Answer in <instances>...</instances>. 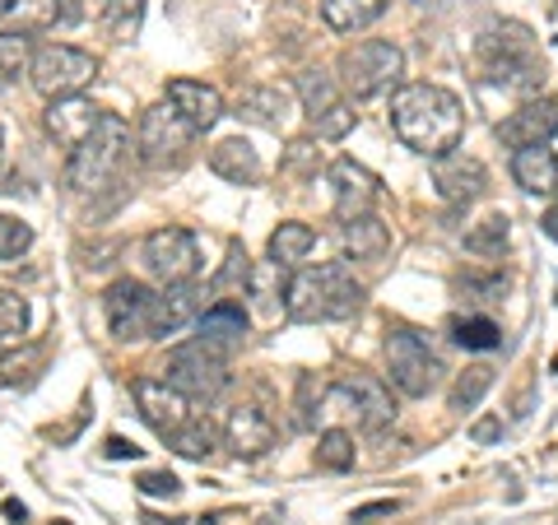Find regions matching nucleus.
Segmentation results:
<instances>
[{
	"label": "nucleus",
	"instance_id": "11",
	"mask_svg": "<svg viewBox=\"0 0 558 525\" xmlns=\"http://www.w3.org/2000/svg\"><path fill=\"white\" fill-rule=\"evenodd\" d=\"M102 312L117 340H154V293L140 279H117L102 293Z\"/></svg>",
	"mask_w": 558,
	"mask_h": 525
},
{
	"label": "nucleus",
	"instance_id": "37",
	"mask_svg": "<svg viewBox=\"0 0 558 525\" xmlns=\"http://www.w3.org/2000/svg\"><path fill=\"white\" fill-rule=\"evenodd\" d=\"M28 330V297L14 289H0V340H14Z\"/></svg>",
	"mask_w": 558,
	"mask_h": 525
},
{
	"label": "nucleus",
	"instance_id": "30",
	"mask_svg": "<svg viewBox=\"0 0 558 525\" xmlns=\"http://www.w3.org/2000/svg\"><path fill=\"white\" fill-rule=\"evenodd\" d=\"M293 89H299V102H303V112H307L312 121H317L322 112H330V108H336V102H340L336 80H330V75H322V70H303Z\"/></svg>",
	"mask_w": 558,
	"mask_h": 525
},
{
	"label": "nucleus",
	"instance_id": "51",
	"mask_svg": "<svg viewBox=\"0 0 558 525\" xmlns=\"http://www.w3.org/2000/svg\"><path fill=\"white\" fill-rule=\"evenodd\" d=\"M0 145H5V131H0Z\"/></svg>",
	"mask_w": 558,
	"mask_h": 525
},
{
	"label": "nucleus",
	"instance_id": "48",
	"mask_svg": "<svg viewBox=\"0 0 558 525\" xmlns=\"http://www.w3.org/2000/svg\"><path fill=\"white\" fill-rule=\"evenodd\" d=\"M5 516H10L14 525H24V521H28V512H24V502H14V498H5Z\"/></svg>",
	"mask_w": 558,
	"mask_h": 525
},
{
	"label": "nucleus",
	"instance_id": "20",
	"mask_svg": "<svg viewBox=\"0 0 558 525\" xmlns=\"http://www.w3.org/2000/svg\"><path fill=\"white\" fill-rule=\"evenodd\" d=\"M242 335H247V312H242V303H233V297H219L215 307H205L196 317V340L223 349V354H229L233 344H242Z\"/></svg>",
	"mask_w": 558,
	"mask_h": 525
},
{
	"label": "nucleus",
	"instance_id": "33",
	"mask_svg": "<svg viewBox=\"0 0 558 525\" xmlns=\"http://www.w3.org/2000/svg\"><path fill=\"white\" fill-rule=\"evenodd\" d=\"M317 465L322 469H336V475L354 469V437H349L344 428H326L317 437Z\"/></svg>",
	"mask_w": 558,
	"mask_h": 525
},
{
	"label": "nucleus",
	"instance_id": "15",
	"mask_svg": "<svg viewBox=\"0 0 558 525\" xmlns=\"http://www.w3.org/2000/svg\"><path fill=\"white\" fill-rule=\"evenodd\" d=\"M98 121H102V108H94V102L84 98V94L51 98L47 112H43V126H47V135L57 139L61 149H80L84 139L98 131Z\"/></svg>",
	"mask_w": 558,
	"mask_h": 525
},
{
	"label": "nucleus",
	"instance_id": "7",
	"mask_svg": "<svg viewBox=\"0 0 558 525\" xmlns=\"http://www.w3.org/2000/svg\"><path fill=\"white\" fill-rule=\"evenodd\" d=\"M387 377L400 395L424 400L428 391H438L442 381V358L428 349V340L418 330H391L387 335Z\"/></svg>",
	"mask_w": 558,
	"mask_h": 525
},
{
	"label": "nucleus",
	"instance_id": "18",
	"mask_svg": "<svg viewBox=\"0 0 558 525\" xmlns=\"http://www.w3.org/2000/svg\"><path fill=\"white\" fill-rule=\"evenodd\" d=\"M275 424L266 414H260L256 405H238L229 414V424H223V447L233 451L238 461H256V456H266V451L275 447Z\"/></svg>",
	"mask_w": 558,
	"mask_h": 525
},
{
	"label": "nucleus",
	"instance_id": "35",
	"mask_svg": "<svg viewBox=\"0 0 558 525\" xmlns=\"http://www.w3.org/2000/svg\"><path fill=\"white\" fill-rule=\"evenodd\" d=\"M451 335H457L461 349H475V354H488V349L502 344V330L488 321V317H461V321H451Z\"/></svg>",
	"mask_w": 558,
	"mask_h": 525
},
{
	"label": "nucleus",
	"instance_id": "19",
	"mask_svg": "<svg viewBox=\"0 0 558 525\" xmlns=\"http://www.w3.org/2000/svg\"><path fill=\"white\" fill-rule=\"evenodd\" d=\"M168 102L178 108L196 131H209L215 121L223 117V94L215 84H201V80H172L168 84Z\"/></svg>",
	"mask_w": 558,
	"mask_h": 525
},
{
	"label": "nucleus",
	"instance_id": "10",
	"mask_svg": "<svg viewBox=\"0 0 558 525\" xmlns=\"http://www.w3.org/2000/svg\"><path fill=\"white\" fill-rule=\"evenodd\" d=\"M201 131L191 126V121L172 108V102H154V108H145V117H140V159H145V168H178L186 159L191 139H196Z\"/></svg>",
	"mask_w": 558,
	"mask_h": 525
},
{
	"label": "nucleus",
	"instance_id": "46",
	"mask_svg": "<svg viewBox=\"0 0 558 525\" xmlns=\"http://www.w3.org/2000/svg\"><path fill=\"white\" fill-rule=\"evenodd\" d=\"M539 229H545V233H549V237L558 242V200H554V205L545 209V219H539Z\"/></svg>",
	"mask_w": 558,
	"mask_h": 525
},
{
	"label": "nucleus",
	"instance_id": "38",
	"mask_svg": "<svg viewBox=\"0 0 558 525\" xmlns=\"http://www.w3.org/2000/svg\"><path fill=\"white\" fill-rule=\"evenodd\" d=\"M33 247V229L14 215H0V260H20Z\"/></svg>",
	"mask_w": 558,
	"mask_h": 525
},
{
	"label": "nucleus",
	"instance_id": "50",
	"mask_svg": "<svg viewBox=\"0 0 558 525\" xmlns=\"http://www.w3.org/2000/svg\"><path fill=\"white\" fill-rule=\"evenodd\" d=\"M51 525H70V521H51Z\"/></svg>",
	"mask_w": 558,
	"mask_h": 525
},
{
	"label": "nucleus",
	"instance_id": "43",
	"mask_svg": "<svg viewBox=\"0 0 558 525\" xmlns=\"http://www.w3.org/2000/svg\"><path fill=\"white\" fill-rule=\"evenodd\" d=\"M391 512H400V502H373V506H359V512H354V525H373L377 516H391Z\"/></svg>",
	"mask_w": 558,
	"mask_h": 525
},
{
	"label": "nucleus",
	"instance_id": "32",
	"mask_svg": "<svg viewBox=\"0 0 558 525\" xmlns=\"http://www.w3.org/2000/svg\"><path fill=\"white\" fill-rule=\"evenodd\" d=\"M168 442H172V451H178V456H186V461H205L209 451H215V424L196 414L182 432H172Z\"/></svg>",
	"mask_w": 558,
	"mask_h": 525
},
{
	"label": "nucleus",
	"instance_id": "1",
	"mask_svg": "<svg viewBox=\"0 0 558 525\" xmlns=\"http://www.w3.org/2000/svg\"><path fill=\"white\" fill-rule=\"evenodd\" d=\"M391 131L405 149L424 154V159H442L465 135L461 98L442 84H400L391 98Z\"/></svg>",
	"mask_w": 558,
	"mask_h": 525
},
{
	"label": "nucleus",
	"instance_id": "17",
	"mask_svg": "<svg viewBox=\"0 0 558 525\" xmlns=\"http://www.w3.org/2000/svg\"><path fill=\"white\" fill-rule=\"evenodd\" d=\"M433 186H438V196L451 200V205H470L488 186V168L475 159V154H442L438 168H433Z\"/></svg>",
	"mask_w": 558,
	"mask_h": 525
},
{
	"label": "nucleus",
	"instance_id": "4",
	"mask_svg": "<svg viewBox=\"0 0 558 525\" xmlns=\"http://www.w3.org/2000/svg\"><path fill=\"white\" fill-rule=\"evenodd\" d=\"M484 70L494 84H508V89H539L545 84V65L535 57V42L521 24H498L484 33L480 42Z\"/></svg>",
	"mask_w": 558,
	"mask_h": 525
},
{
	"label": "nucleus",
	"instance_id": "42",
	"mask_svg": "<svg viewBox=\"0 0 558 525\" xmlns=\"http://www.w3.org/2000/svg\"><path fill=\"white\" fill-rule=\"evenodd\" d=\"M135 488H140L145 498H178V493H182L178 475H168V469H145V475L135 479Z\"/></svg>",
	"mask_w": 558,
	"mask_h": 525
},
{
	"label": "nucleus",
	"instance_id": "44",
	"mask_svg": "<svg viewBox=\"0 0 558 525\" xmlns=\"http://www.w3.org/2000/svg\"><path fill=\"white\" fill-rule=\"evenodd\" d=\"M102 451H108L112 461H135V456H140V447L126 442V437H108V447H102Z\"/></svg>",
	"mask_w": 558,
	"mask_h": 525
},
{
	"label": "nucleus",
	"instance_id": "23",
	"mask_svg": "<svg viewBox=\"0 0 558 525\" xmlns=\"http://www.w3.org/2000/svg\"><path fill=\"white\" fill-rule=\"evenodd\" d=\"M512 182L531 196H549L558 191V154L549 145H531L512 154Z\"/></svg>",
	"mask_w": 558,
	"mask_h": 525
},
{
	"label": "nucleus",
	"instance_id": "25",
	"mask_svg": "<svg viewBox=\"0 0 558 525\" xmlns=\"http://www.w3.org/2000/svg\"><path fill=\"white\" fill-rule=\"evenodd\" d=\"M340 247H344L349 260H381L391 247V233L377 215H363V219L340 223Z\"/></svg>",
	"mask_w": 558,
	"mask_h": 525
},
{
	"label": "nucleus",
	"instance_id": "49",
	"mask_svg": "<svg viewBox=\"0 0 558 525\" xmlns=\"http://www.w3.org/2000/svg\"><path fill=\"white\" fill-rule=\"evenodd\" d=\"M149 525H159V516H145ZM168 525H191V521H168Z\"/></svg>",
	"mask_w": 558,
	"mask_h": 525
},
{
	"label": "nucleus",
	"instance_id": "34",
	"mask_svg": "<svg viewBox=\"0 0 558 525\" xmlns=\"http://www.w3.org/2000/svg\"><path fill=\"white\" fill-rule=\"evenodd\" d=\"M488 387H494V367L488 363L465 367V373L457 377V387H451V410H475Z\"/></svg>",
	"mask_w": 558,
	"mask_h": 525
},
{
	"label": "nucleus",
	"instance_id": "3",
	"mask_svg": "<svg viewBox=\"0 0 558 525\" xmlns=\"http://www.w3.org/2000/svg\"><path fill=\"white\" fill-rule=\"evenodd\" d=\"M126 154H131V126L117 112H102L98 131L84 139L80 149H70L65 186L75 191V196H94V191H102L121 172Z\"/></svg>",
	"mask_w": 558,
	"mask_h": 525
},
{
	"label": "nucleus",
	"instance_id": "29",
	"mask_svg": "<svg viewBox=\"0 0 558 525\" xmlns=\"http://www.w3.org/2000/svg\"><path fill=\"white\" fill-rule=\"evenodd\" d=\"M98 24L108 28V38L131 42L145 24V0H98Z\"/></svg>",
	"mask_w": 558,
	"mask_h": 525
},
{
	"label": "nucleus",
	"instance_id": "28",
	"mask_svg": "<svg viewBox=\"0 0 558 525\" xmlns=\"http://www.w3.org/2000/svg\"><path fill=\"white\" fill-rule=\"evenodd\" d=\"M312 247H317V233L307 229V223H279V229L270 233V260H279L284 270L303 266V260L312 256Z\"/></svg>",
	"mask_w": 558,
	"mask_h": 525
},
{
	"label": "nucleus",
	"instance_id": "8",
	"mask_svg": "<svg viewBox=\"0 0 558 525\" xmlns=\"http://www.w3.org/2000/svg\"><path fill=\"white\" fill-rule=\"evenodd\" d=\"M163 381H172L186 400H215L223 387H229V354L205 340H191V344H178L168 354V367H163Z\"/></svg>",
	"mask_w": 558,
	"mask_h": 525
},
{
	"label": "nucleus",
	"instance_id": "31",
	"mask_svg": "<svg viewBox=\"0 0 558 525\" xmlns=\"http://www.w3.org/2000/svg\"><path fill=\"white\" fill-rule=\"evenodd\" d=\"M508 237H512V219L508 215H488V219H480L475 229L465 233V247L475 256H502Z\"/></svg>",
	"mask_w": 558,
	"mask_h": 525
},
{
	"label": "nucleus",
	"instance_id": "12",
	"mask_svg": "<svg viewBox=\"0 0 558 525\" xmlns=\"http://www.w3.org/2000/svg\"><path fill=\"white\" fill-rule=\"evenodd\" d=\"M336 400H340L349 414H354V424L368 428V432L396 424V400H391V391H387V381H381V377L344 373L336 381Z\"/></svg>",
	"mask_w": 558,
	"mask_h": 525
},
{
	"label": "nucleus",
	"instance_id": "16",
	"mask_svg": "<svg viewBox=\"0 0 558 525\" xmlns=\"http://www.w3.org/2000/svg\"><path fill=\"white\" fill-rule=\"evenodd\" d=\"M558 131V102L554 98H526L517 112L498 121V139L508 149H531V145H549V135Z\"/></svg>",
	"mask_w": 558,
	"mask_h": 525
},
{
	"label": "nucleus",
	"instance_id": "24",
	"mask_svg": "<svg viewBox=\"0 0 558 525\" xmlns=\"http://www.w3.org/2000/svg\"><path fill=\"white\" fill-rule=\"evenodd\" d=\"M57 20H61V0H0V33L38 38V33L57 28Z\"/></svg>",
	"mask_w": 558,
	"mask_h": 525
},
{
	"label": "nucleus",
	"instance_id": "13",
	"mask_svg": "<svg viewBox=\"0 0 558 525\" xmlns=\"http://www.w3.org/2000/svg\"><path fill=\"white\" fill-rule=\"evenodd\" d=\"M135 405H140V418L159 432V437H172L182 432L191 418H196V410H191V400L172 387V381H154V377H140L135 381Z\"/></svg>",
	"mask_w": 558,
	"mask_h": 525
},
{
	"label": "nucleus",
	"instance_id": "41",
	"mask_svg": "<svg viewBox=\"0 0 558 525\" xmlns=\"http://www.w3.org/2000/svg\"><path fill=\"white\" fill-rule=\"evenodd\" d=\"M322 381L317 377H303L299 381V428H312L317 424V414H322Z\"/></svg>",
	"mask_w": 558,
	"mask_h": 525
},
{
	"label": "nucleus",
	"instance_id": "5",
	"mask_svg": "<svg viewBox=\"0 0 558 525\" xmlns=\"http://www.w3.org/2000/svg\"><path fill=\"white\" fill-rule=\"evenodd\" d=\"M400 75H405V51H400L396 42L363 38V42L340 51V84L354 98L391 94V89H400Z\"/></svg>",
	"mask_w": 558,
	"mask_h": 525
},
{
	"label": "nucleus",
	"instance_id": "45",
	"mask_svg": "<svg viewBox=\"0 0 558 525\" xmlns=\"http://www.w3.org/2000/svg\"><path fill=\"white\" fill-rule=\"evenodd\" d=\"M498 432H502V428H498V418H484V424H475V432H470V437H475V442H494Z\"/></svg>",
	"mask_w": 558,
	"mask_h": 525
},
{
	"label": "nucleus",
	"instance_id": "47",
	"mask_svg": "<svg viewBox=\"0 0 558 525\" xmlns=\"http://www.w3.org/2000/svg\"><path fill=\"white\" fill-rule=\"evenodd\" d=\"M238 521H242L238 512H223V516H196L191 525H238Z\"/></svg>",
	"mask_w": 558,
	"mask_h": 525
},
{
	"label": "nucleus",
	"instance_id": "9",
	"mask_svg": "<svg viewBox=\"0 0 558 525\" xmlns=\"http://www.w3.org/2000/svg\"><path fill=\"white\" fill-rule=\"evenodd\" d=\"M140 266L154 284H191L201 270V242L191 229H154L145 242H140Z\"/></svg>",
	"mask_w": 558,
	"mask_h": 525
},
{
	"label": "nucleus",
	"instance_id": "39",
	"mask_svg": "<svg viewBox=\"0 0 558 525\" xmlns=\"http://www.w3.org/2000/svg\"><path fill=\"white\" fill-rule=\"evenodd\" d=\"M317 168H322V159H317V145L312 139H289V154H284V178H317Z\"/></svg>",
	"mask_w": 558,
	"mask_h": 525
},
{
	"label": "nucleus",
	"instance_id": "2",
	"mask_svg": "<svg viewBox=\"0 0 558 525\" xmlns=\"http://www.w3.org/2000/svg\"><path fill=\"white\" fill-rule=\"evenodd\" d=\"M363 303V284L344 260H326V266H307L289 279L284 289V317L289 321H344L354 317Z\"/></svg>",
	"mask_w": 558,
	"mask_h": 525
},
{
	"label": "nucleus",
	"instance_id": "27",
	"mask_svg": "<svg viewBox=\"0 0 558 525\" xmlns=\"http://www.w3.org/2000/svg\"><path fill=\"white\" fill-rule=\"evenodd\" d=\"M381 10H387V0H322V20H326V28H336V33L368 28Z\"/></svg>",
	"mask_w": 558,
	"mask_h": 525
},
{
	"label": "nucleus",
	"instance_id": "36",
	"mask_svg": "<svg viewBox=\"0 0 558 525\" xmlns=\"http://www.w3.org/2000/svg\"><path fill=\"white\" fill-rule=\"evenodd\" d=\"M33 57H38L33 38H24V33H0V75H5V80L28 75Z\"/></svg>",
	"mask_w": 558,
	"mask_h": 525
},
{
	"label": "nucleus",
	"instance_id": "21",
	"mask_svg": "<svg viewBox=\"0 0 558 525\" xmlns=\"http://www.w3.org/2000/svg\"><path fill=\"white\" fill-rule=\"evenodd\" d=\"M209 168H215V178L233 182V186H256L260 182V154L242 135L219 139V145L209 149Z\"/></svg>",
	"mask_w": 558,
	"mask_h": 525
},
{
	"label": "nucleus",
	"instance_id": "26",
	"mask_svg": "<svg viewBox=\"0 0 558 525\" xmlns=\"http://www.w3.org/2000/svg\"><path fill=\"white\" fill-rule=\"evenodd\" d=\"M289 94L284 89H275V84H260V89H247L238 98V112L242 121H252V126H266V131H279L289 121Z\"/></svg>",
	"mask_w": 558,
	"mask_h": 525
},
{
	"label": "nucleus",
	"instance_id": "6",
	"mask_svg": "<svg viewBox=\"0 0 558 525\" xmlns=\"http://www.w3.org/2000/svg\"><path fill=\"white\" fill-rule=\"evenodd\" d=\"M28 80L43 98L84 94L98 80V57L84 47H70V42H47V47H38V57H33Z\"/></svg>",
	"mask_w": 558,
	"mask_h": 525
},
{
	"label": "nucleus",
	"instance_id": "22",
	"mask_svg": "<svg viewBox=\"0 0 558 525\" xmlns=\"http://www.w3.org/2000/svg\"><path fill=\"white\" fill-rule=\"evenodd\" d=\"M201 297L205 293L196 284H172L163 293H154V340L182 330L186 321H196L201 317Z\"/></svg>",
	"mask_w": 558,
	"mask_h": 525
},
{
	"label": "nucleus",
	"instance_id": "14",
	"mask_svg": "<svg viewBox=\"0 0 558 525\" xmlns=\"http://www.w3.org/2000/svg\"><path fill=\"white\" fill-rule=\"evenodd\" d=\"M326 178H330V186H336V219H340V223L363 219V215H373V209H377L381 182H377L363 163H354V159H336Z\"/></svg>",
	"mask_w": 558,
	"mask_h": 525
},
{
	"label": "nucleus",
	"instance_id": "40",
	"mask_svg": "<svg viewBox=\"0 0 558 525\" xmlns=\"http://www.w3.org/2000/svg\"><path fill=\"white\" fill-rule=\"evenodd\" d=\"M354 121H359V112H354V108H349V102L340 98L336 108L322 112L317 121H312V126H317V139H344L349 131H354Z\"/></svg>",
	"mask_w": 558,
	"mask_h": 525
}]
</instances>
